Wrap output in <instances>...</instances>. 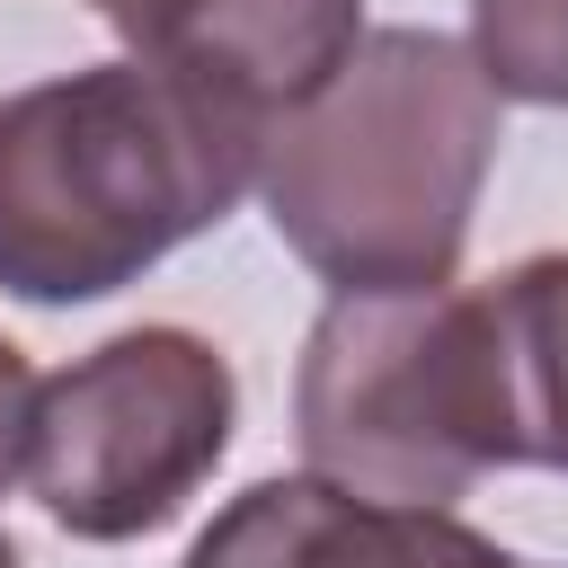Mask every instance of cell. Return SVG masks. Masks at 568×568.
I'll use <instances>...</instances> for the list:
<instances>
[{
  "mask_svg": "<svg viewBox=\"0 0 568 568\" xmlns=\"http://www.w3.org/2000/svg\"><path fill=\"white\" fill-rule=\"evenodd\" d=\"M497 98L515 106H568V0H470L462 36Z\"/></svg>",
  "mask_w": 568,
  "mask_h": 568,
  "instance_id": "ba28073f",
  "label": "cell"
},
{
  "mask_svg": "<svg viewBox=\"0 0 568 568\" xmlns=\"http://www.w3.org/2000/svg\"><path fill=\"white\" fill-rule=\"evenodd\" d=\"M106 27L133 62H160L213 106L275 133L346 71V53L364 44V0H115Z\"/></svg>",
  "mask_w": 568,
  "mask_h": 568,
  "instance_id": "5b68a950",
  "label": "cell"
},
{
  "mask_svg": "<svg viewBox=\"0 0 568 568\" xmlns=\"http://www.w3.org/2000/svg\"><path fill=\"white\" fill-rule=\"evenodd\" d=\"M444 506H382L320 470L240 488L186 550V568H426Z\"/></svg>",
  "mask_w": 568,
  "mask_h": 568,
  "instance_id": "8992f818",
  "label": "cell"
},
{
  "mask_svg": "<svg viewBox=\"0 0 568 568\" xmlns=\"http://www.w3.org/2000/svg\"><path fill=\"white\" fill-rule=\"evenodd\" d=\"M506 568H541V559H515V550H506Z\"/></svg>",
  "mask_w": 568,
  "mask_h": 568,
  "instance_id": "8fae6325",
  "label": "cell"
},
{
  "mask_svg": "<svg viewBox=\"0 0 568 568\" xmlns=\"http://www.w3.org/2000/svg\"><path fill=\"white\" fill-rule=\"evenodd\" d=\"M89 9H115V0H89Z\"/></svg>",
  "mask_w": 568,
  "mask_h": 568,
  "instance_id": "7c38bea8",
  "label": "cell"
},
{
  "mask_svg": "<svg viewBox=\"0 0 568 568\" xmlns=\"http://www.w3.org/2000/svg\"><path fill=\"white\" fill-rule=\"evenodd\" d=\"M266 124L160 62H89L0 98V293L106 302L257 195Z\"/></svg>",
  "mask_w": 568,
  "mask_h": 568,
  "instance_id": "6da1fadb",
  "label": "cell"
},
{
  "mask_svg": "<svg viewBox=\"0 0 568 568\" xmlns=\"http://www.w3.org/2000/svg\"><path fill=\"white\" fill-rule=\"evenodd\" d=\"M470 293L488 328L506 470H568V257L559 248L515 257Z\"/></svg>",
  "mask_w": 568,
  "mask_h": 568,
  "instance_id": "52a82bcc",
  "label": "cell"
},
{
  "mask_svg": "<svg viewBox=\"0 0 568 568\" xmlns=\"http://www.w3.org/2000/svg\"><path fill=\"white\" fill-rule=\"evenodd\" d=\"M0 568H27V559H18V541H9V532H0Z\"/></svg>",
  "mask_w": 568,
  "mask_h": 568,
  "instance_id": "30bf717a",
  "label": "cell"
},
{
  "mask_svg": "<svg viewBox=\"0 0 568 568\" xmlns=\"http://www.w3.org/2000/svg\"><path fill=\"white\" fill-rule=\"evenodd\" d=\"M497 106L462 36L364 27L346 71L266 133L257 204L328 293L453 284L497 169Z\"/></svg>",
  "mask_w": 568,
  "mask_h": 568,
  "instance_id": "7a4b0ae2",
  "label": "cell"
},
{
  "mask_svg": "<svg viewBox=\"0 0 568 568\" xmlns=\"http://www.w3.org/2000/svg\"><path fill=\"white\" fill-rule=\"evenodd\" d=\"M36 373H27V355L0 337V497L27 479V444H36Z\"/></svg>",
  "mask_w": 568,
  "mask_h": 568,
  "instance_id": "9c48e42d",
  "label": "cell"
},
{
  "mask_svg": "<svg viewBox=\"0 0 568 568\" xmlns=\"http://www.w3.org/2000/svg\"><path fill=\"white\" fill-rule=\"evenodd\" d=\"M293 435L302 470L382 506H453L506 470L479 293H328L293 364Z\"/></svg>",
  "mask_w": 568,
  "mask_h": 568,
  "instance_id": "3957f363",
  "label": "cell"
},
{
  "mask_svg": "<svg viewBox=\"0 0 568 568\" xmlns=\"http://www.w3.org/2000/svg\"><path fill=\"white\" fill-rule=\"evenodd\" d=\"M240 373L195 328H124L36 390L27 488L71 541L160 532L231 453Z\"/></svg>",
  "mask_w": 568,
  "mask_h": 568,
  "instance_id": "277c9868",
  "label": "cell"
}]
</instances>
